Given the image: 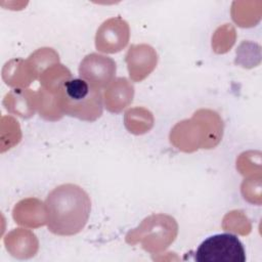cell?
Returning a JSON list of instances; mask_svg holds the SVG:
<instances>
[{
  "instance_id": "obj_1",
  "label": "cell",
  "mask_w": 262,
  "mask_h": 262,
  "mask_svg": "<svg viewBox=\"0 0 262 262\" xmlns=\"http://www.w3.org/2000/svg\"><path fill=\"white\" fill-rule=\"evenodd\" d=\"M91 211L88 193L79 185L64 183L53 188L44 202L46 224L52 233L70 236L86 225Z\"/></svg>"
},
{
  "instance_id": "obj_2",
  "label": "cell",
  "mask_w": 262,
  "mask_h": 262,
  "mask_svg": "<svg viewBox=\"0 0 262 262\" xmlns=\"http://www.w3.org/2000/svg\"><path fill=\"white\" fill-rule=\"evenodd\" d=\"M60 114L93 122L102 114L100 90L82 78H66L52 91Z\"/></svg>"
},
{
  "instance_id": "obj_3",
  "label": "cell",
  "mask_w": 262,
  "mask_h": 262,
  "mask_svg": "<svg viewBox=\"0 0 262 262\" xmlns=\"http://www.w3.org/2000/svg\"><path fill=\"white\" fill-rule=\"evenodd\" d=\"M198 262H245L246 253L242 242L231 233L209 236L195 252Z\"/></svg>"
},
{
  "instance_id": "obj_4",
  "label": "cell",
  "mask_w": 262,
  "mask_h": 262,
  "mask_svg": "<svg viewBox=\"0 0 262 262\" xmlns=\"http://www.w3.org/2000/svg\"><path fill=\"white\" fill-rule=\"evenodd\" d=\"M79 73L82 79L100 90L112 83L116 74V62L107 56L91 53L81 61Z\"/></svg>"
},
{
  "instance_id": "obj_5",
  "label": "cell",
  "mask_w": 262,
  "mask_h": 262,
  "mask_svg": "<svg viewBox=\"0 0 262 262\" xmlns=\"http://www.w3.org/2000/svg\"><path fill=\"white\" fill-rule=\"evenodd\" d=\"M129 40L128 24L121 17L104 21L97 30L95 45L102 52L115 53L122 50Z\"/></svg>"
},
{
  "instance_id": "obj_6",
  "label": "cell",
  "mask_w": 262,
  "mask_h": 262,
  "mask_svg": "<svg viewBox=\"0 0 262 262\" xmlns=\"http://www.w3.org/2000/svg\"><path fill=\"white\" fill-rule=\"evenodd\" d=\"M158 56L155 49L145 44L133 45L126 54L128 71L133 81H141L156 68Z\"/></svg>"
}]
</instances>
